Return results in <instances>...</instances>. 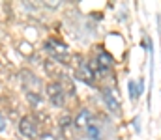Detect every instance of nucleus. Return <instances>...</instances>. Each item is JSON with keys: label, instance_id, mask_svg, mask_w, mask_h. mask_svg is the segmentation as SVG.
I'll use <instances>...</instances> for the list:
<instances>
[{"label": "nucleus", "instance_id": "1", "mask_svg": "<svg viewBox=\"0 0 161 140\" xmlns=\"http://www.w3.org/2000/svg\"><path fill=\"white\" fill-rule=\"evenodd\" d=\"M47 95H49V99L54 106H62L64 101H66V92L58 82H53V84L47 86Z\"/></svg>", "mask_w": 161, "mask_h": 140}, {"label": "nucleus", "instance_id": "2", "mask_svg": "<svg viewBox=\"0 0 161 140\" xmlns=\"http://www.w3.org/2000/svg\"><path fill=\"white\" fill-rule=\"evenodd\" d=\"M19 131H21L23 137H26V138H34V137L38 135V123L34 122L32 116H25V118L19 122Z\"/></svg>", "mask_w": 161, "mask_h": 140}, {"label": "nucleus", "instance_id": "3", "mask_svg": "<svg viewBox=\"0 0 161 140\" xmlns=\"http://www.w3.org/2000/svg\"><path fill=\"white\" fill-rule=\"evenodd\" d=\"M45 49H47L56 60H66V56H68V47L64 45V43H60V41H56V39H49V41L45 43Z\"/></svg>", "mask_w": 161, "mask_h": 140}, {"label": "nucleus", "instance_id": "4", "mask_svg": "<svg viewBox=\"0 0 161 140\" xmlns=\"http://www.w3.org/2000/svg\"><path fill=\"white\" fill-rule=\"evenodd\" d=\"M77 77H79L82 82H88V84H92V82H94V77H96V73H94V69H92V65H90V64L82 62V64L79 65Z\"/></svg>", "mask_w": 161, "mask_h": 140}, {"label": "nucleus", "instance_id": "5", "mask_svg": "<svg viewBox=\"0 0 161 140\" xmlns=\"http://www.w3.org/2000/svg\"><path fill=\"white\" fill-rule=\"evenodd\" d=\"M97 69L101 71V73H105L107 69H111V65H113V56L111 54H107L105 50H99V54H97Z\"/></svg>", "mask_w": 161, "mask_h": 140}, {"label": "nucleus", "instance_id": "6", "mask_svg": "<svg viewBox=\"0 0 161 140\" xmlns=\"http://www.w3.org/2000/svg\"><path fill=\"white\" fill-rule=\"evenodd\" d=\"M103 99H105L109 110H113V112H118L120 110V101L114 97V93L111 92V90H103Z\"/></svg>", "mask_w": 161, "mask_h": 140}, {"label": "nucleus", "instance_id": "7", "mask_svg": "<svg viewBox=\"0 0 161 140\" xmlns=\"http://www.w3.org/2000/svg\"><path fill=\"white\" fill-rule=\"evenodd\" d=\"M94 122V118H92V114H90V110H80V114L77 116V120H75V123H77V127H82V129H86L90 123Z\"/></svg>", "mask_w": 161, "mask_h": 140}, {"label": "nucleus", "instance_id": "8", "mask_svg": "<svg viewBox=\"0 0 161 140\" xmlns=\"http://www.w3.org/2000/svg\"><path fill=\"white\" fill-rule=\"evenodd\" d=\"M127 88H129V97L131 99H137L141 93H139V86L133 82V80H129V84H127Z\"/></svg>", "mask_w": 161, "mask_h": 140}, {"label": "nucleus", "instance_id": "9", "mask_svg": "<svg viewBox=\"0 0 161 140\" xmlns=\"http://www.w3.org/2000/svg\"><path fill=\"white\" fill-rule=\"evenodd\" d=\"M86 131H88V135H90L92 138H97V137H99V129L96 127V123H94V122H92V123L86 127Z\"/></svg>", "mask_w": 161, "mask_h": 140}, {"label": "nucleus", "instance_id": "10", "mask_svg": "<svg viewBox=\"0 0 161 140\" xmlns=\"http://www.w3.org/2000/svg\"><path fill=\"white\" fill-rule=\"evenodd\" d=\"M6 127H8V122H6V118L0 114V131H4Z\"/></svg>", "mask_w": 161, "mask_h": 140}, {"label": "nucleus", "instance_id": "11", "mask_svg": "<svg viewBox=\"0 0 161 140\" xmlns=\"http://www.w3.org/2000/svg\"><path fill=\"white\" fill-rule=\"evenodd\" d=\"M62 125H69V116L66 114V116H62V122H60Z\"/></svg>", "mask_w": 161, "mask_h": 140}]
</instances>
